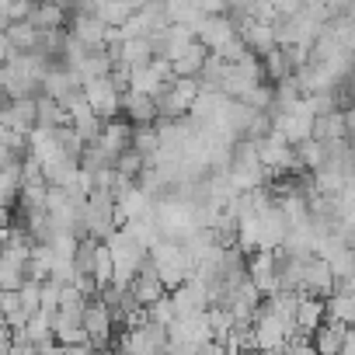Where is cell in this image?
<instances>
[{
	"label": "cell",
	"instance_id": "cell-1",
	"mask_svg": "<svg viewBox=\"0 0 355 355\" xmlns=\"http://www.w3.org/2000/svg\"><path fill=\"white\" fill-rule=\"evenodd\" d=\"M146 261L153 265V272H157V279H160V286L171 293V289H178L185 279H192V258L185 254V248H182V241H167V237H160L150 251H146Z\"/></svg>",
	"mask_w": 355,
	"mask_h": 355
},
{
	"label": "cell",
	"instance_id": "cell-2",
	"mask_svg": "<svg viewBox=\"0 0 355 355\" xmlns=\"http://www.w3.org/2000/svg\"><path fill=\"white\" fill-rule=\"evenodd\" d=\"M115 199L112 192H91L84 199V213H80V230L84 237H94V241H105L112 230H115Z\"/></svg>",
	"mask_w": 355,
	"mask_h": 355
},
{
	"label": "cell",
	"instance_id": "cell-3",
	"mask_svg": "<svg viewBox=\"0 0 355 355\" xmlns=\"http://www.w3.org/2000/svg\"><path fill=\"white\" fill-rule=\"evenodd\" d=\"M80 91H84L87 108H91L101 122H108V119L119 115V98H122V91L115 87V80H112L108 73H105V77H91V80H84Z\"/></svg>",
	"mask_w": 355,
	"mask_h": 355
},
{
	"label": "cell",
	"instance_id": "cell-4",
	"mask_svg": "<svg viewBox=\"0 0 355 355\" xmlns=\"http://www.w3.org/2000/svg\"><path fill=\"white\" fill-rule=\"evenodd\" d=\"M254 223H258V251H275L289 230L282 209L275 206V199H265L258 209H254Z\"/></svg>",
	"mask_w": 355,
	"mask_h": 355
},
{
	"label": "cell",
	"instance_id": "cell-5",
	"mask_svg": "<svg viewBox=\"0 0 355 355\" xmlns=\"http://www.w3.org/2000/svg\"><path fill=\"white\" fill-rule=\"evenodd\" d=\"M80 327H84V334H87V345L94 348V352H101V348H108V341H112V310L108 306H101L98 300H87L84 303V313H80Z\"/></svg>",
	"mask_w": 355,
	"mask_h": 355
},
{
	"label": "cell",
	"instance_id": "cell-6",
	"mask_svg": "<svg viewBox=\"0 0 355 355\" xmlns=\"http://www.w3.org/2000/svg\"><path fill=\"white\" fill-rule=\"evenodd\" d=\"M167 296H171V303H174V317H192V313H202V310L209 306L206 286L196 282V279H185L182 286L171 289Z\"/></svg>",
	"mask_w": 355,
	"mask_h": 355
},
{
	"label": "cell",
	"instance_id": "cell-7",
	"mask_svg": "<svg viewBox=\"0 0 355 355\" xmlns=\"http://www.w3.org/2000/svg\"><path fill=\"white\" fill-rule=\"evenodd\" d=\"M237 35V25L227 18V15H206L199 25H196V42H202L209 53L213 49H220L227 39H234Z\"/></svg>",
	"mask_w": 355,
	"mask_h": 355
},
{
	"label": "cell",
	"instance_id": "cell-8",
	"mask_svg": "<svg viewBox=\"0 0 355 355\" xmlns=\"http://www.w3.org/2000/svg\"><path fill=\"white\" fill-rule=\"evenodd\" d=\"M119 112L125 115L129 125H153V122H157V105H153L150 94L122 91V98H119Z\"/></svg>",
	"mask_w": 355,
	"mask_h": 355
},
{
	"label": "cell",
	"instance_id": "cell-9",
	"mask_svg": "<svg viewBox=\"0 0 355 355\" xmlns=\"http://www.w3.org/2000/svg\"><path fill=\"white\" fill-rule=\"evenodd\" d=\"M94 143L115 160L122 150H129V143H132V125H129L125 119H108V122H101V132H98Z\"/></svg>",
	"mask_w": 355,
	"mask_h": 355
},
{
	"label": "cell",
	"instance_id": "cell-10",
	"mask_svg": "<svg viewBox=\"0 0 355 355\" xmlns=\"http://www.w3.org/2000/svg\"><path fill=\"white\" fill-rule=\"evenodd\" d=\"M70 39H77V42L87 46V49H105V46H108V28H105L94 15L80 11V15L73 18V25H70Z\"/></svg>",
	"mask_w": 355,
	"mask_h": 355
},
{
	"label": "cell",
	"instance_id": "cell-11",
	"mask_svg": "<svg viewBox=\"0 0 355 355\" xmlns=\"http://www.w3.org/2000/svg\"><path fill=\"white\" fill-rule=\"evenodd\" d=\"M150 213H153V199H150L146 192H139L136 185L115 199V223H119V227L129 223V220H143V216H150Z\"/></svg>",
	"mask_w": 355,
	"mask_h": 355
},
{
	"label": "cell",
	"instance_id": "cell-12",
	"mask_svg": "<svg viewBox=\"0 0 355 355\" xmlns=\"http://www.w3.org/2000/svg\"><path fill=\"white\" fill-rule=\"evenodd\" d=\"M129 293H132V300H136L139 306H150V303H153V300H160L167 289L160 286V279H157L153 265H150V261H143V265H139V272H136V279L129 282Z\"/></svg>",
	"mask_w": 355,
	"mask_h": 355
},
{
	"label": "cell",
	"instance_id": "cell-13",
	"mask_svg": "<svg viewBox=\"0 0 355 355\" xmlns=\"http://www.w3.org/2000/svg\"><path fill=\"white\" fill-rule=\"evenodd\" d=\"M348 129H352V122H348V112H331V115H320V119H313V125H310V139H317V143H327V139H348Z\"/></svg>",
	"mask_w": 355,
	"mask_h": 355
},
{
	"label": "cell",
	"instance_id": "cell-14",
	"mask_svg": "<svg viewBox=\"0 0 355 355\" xmlns=\"http://www.w3.org/2000/svg\"><path fill=\"white\" fill-rule=\"evenodd\" d=\"M25 21H28L35 32H56V28H63L67 15H63V8H60V4H53V0H35Z\"/></svg>",
	"mask_w": 355,
	"mask_h": 355
},
{
	"label": "cell",
	"instance_id": "cell-15",
	"mask_svg": "<svg viewBox=\"0 0 355 355\" xmlns=\"http://www.w3.org/2000/svg\"><path fill=\"white\" fill-rule=\"evenodd\" d=\"M73 87H80V80H77V73H73L70 67H49L46 77H42V84H39V94L60 101V98H63L67 91H73Z\"/></svg>",
	"mask_w": 355,
	"mask_h": 355
},
{
	"label": "cell",
	"instance_id": "cell-16",
	"mask_svg": "<svg viewBox=\"0 0 355 355\" xmlns=\"http://www.w3.org/2000/svg\"><path fill=\"white\" fill-rule=\"evenodd\" d=\"M324 320V300L320 296H300L296 300V313H293V324H296V334H306L310 338V331L317 327Z\"/></svg>",
	"mask_w": 355,
	"mask_h": 355
},
{
	"label": "cell",
	"instance_id": "cell-17",
	"mask_svg": "<svg viewBox=\"0 0 355 355\" xmlns=\"http://www.w3.org/2000/svg\"><path fill=\"white\" fill-rule=\"evenodd\" d=\"M345 324H327V320H320L313 331H310V345H313V352L317 355H338L341 352V338H345Z\"/></svg>",
	"mask_w": 355,
	"mask_h": 355
},
{
	"label": "cell",
	"instance_id": "cell-18",
	"mask_svg": "<svg viewBox=\"0 0 355 355\" xmlns=\"http://www.w3.org/2000/svg\"><path fill=\"white\" fill-rule=\"evenodd\" d=\"M206 56H209V49H206L202 42H192L182 56L167 63V67H171V77H199V70H202Z\"/></svg>",
	"mask_w": 355,
	"mask_h": 355
},
{
	"label": "cell",
	"instance_id": "cell-19",
	"mask_svg": "<svg viewBox=\"0 0 355 355\" xmlns=\"http://www.w3.org/2000/svg\"><path fill=\"white\" fill-rule=\"evenodd\" d=\"M324 320H327V324H345V327H352V320H355V296H348V293H331V296H324Z\"/></svg>",
	"mask_w": 355,
	"mask_h": 355
},
{
	"label": "cell",
	"instance_id": "cell-20",
	"mask_svg": "<svg viewBox=\"0 0 355 355\" xmlns=\"http://www.w3.org/2000/svg\"><path fill=\"white\" fill-rule=\"evenodd\" d=\"M35 125L60 129V125H70V115L60 108V101H53L46 94H35Z\"/></svg>",
	"mask_w": 355,
	"mask_h": 355
},
{
	"label": "cell",
	"instance_id": "cell-21",
	"mask_svg": "<svg viewBox=\"0 0 355 355\" xmlns=\"http://www.w3.org/2000/svg\"><path fill=\"white\" fill-rule=\"evenodd\" d=\"M4 39H8L11 53H32V49H35V42H39V32H35L28 21H8Z\"/></svg>",
	"mask_w": 355,
	"mask_h": 355
},
{
	"label": "cell",
	"instance_id": "cell-22",
	"mask_svg": "<svg viewBox=\"0 0 355 355\" xmlns=\"http://www.w3.org/2000/svg\"><path fill=\"white\" fill-rule=\"evenodd\" d=\"M21 192V160L0 171V209H11Z\"/></svg>",
	"mask_w": 355,
	"mask_h": 355
},
{
	"label": "cell",
	"instance_id": "cell-23",
	"mask_svg": "<svg viewBox=\"0 0 355 355\" xmlns=\"http://www.w3.org/2000/svg\"><path fill=\"white\" fill-rule=\"evenodd\" d=\"M129 150H136L143 160H150L157 153V129L153 125H132V143Z\"/></svg>",
	"mask_w": 355,
	"mask_h": 355
},
{
	"label": "cell",
	"instance_id": "cell-24",
	"mask_svg": "<svg viewBox=\"0 0 355 355\" xmlns=\"http://www.w3.org/2000/svg\"><path fill=\"white\" fill-rule=\"evenodd\" d=\"M21 334L32 341V345H39V341H46V338H53V324H49V313H28V320L21 324Z\"/></svg>",
	"mask_w": 355,
	"mask_h": 355
},
{
	"label": "cell",
	"instance_id": "cell-25",
	"mask_svg": "<svg viewBox=\"0 0 355 355\" xmlns=\"http://www.w3.org/2000/svg\"><path fill=\"white\" fill-rule=\"evenodd\" d=\"M261 60H265L261 73H268L275 84H279V80H286V77H293V67H289V60H286V53H282L279 46H275L268 56H261Z\"/></svg>",
	"mask_w": 355,
	"mask_h": 355
},
{
	"label": "cell",
	"instance_id": "cell-26",
	"mask_svg": "<svg viewBox=\"0 0 355 355\" xmlns=\"http://www.w3.org/2000/svg\"><path fill=\"white\" fill-rule=\"evenodd\" d=\"M143 164H146V160H143L136 150H122V153L112 160V171L122 174V178H132V182H136V174L143 171Z\"/></svg>",
	"mask_w": 355,
	"mask_h": 355
},
{
	"label": "cell",
	"instance_id": "cell-27",
	"mask_svg": "<svg viewBox=\"0 0 355 355\" xmlns=\"http://www.w3.org/2000/svg\"><path fill=\"white\" fill-rule=\"evenodd\" d=\"M91 282L94 286L112 282V254H108L105 244H98V254H94V265H91Z\"/></svg>",
	"mask_w": 355,
	"mask_h": 355
},
{
	"label": "cell",
	"instance_id": "cell-28",
	"mask_svg": "<svg viewBox=\"0 0 355 355\" xmlns=\"http://www.w3.org/2000/svg\"><path fill=\"white\" fill-rule=\"evenodd\" d=\"M146 317H150L153 324H160V327H167V324L174 320V303H171V296L164 293L160 300H153V303L146 306Z\"/></svg>",
	"mask_w": 355,
	"mask_h": 355
},
{
	"label": "cell",
	"instance_id": "cell-29",
	"mask_svg": "<svg viewBox=\"0 0 355 355\" xmlns=\"http://www.w3.org/2000/svg\"><path fill=\"white\" fill-rule=\"evenodd\" d=\"M56 306H60V282L46 279V282L39 286V310H42V313H56Z\"/></svg>",
	"mask_w": 355,
	"mask_h": 355
},
{
	"label": "cell",
	"instance_id": "cell-30",
	"mask_svg": "<svg viewBox=\"0 0 355 355\" xmlns=\"http://www.w3.org/2000/svg\"><path fill=\"white\" fill-rule=\"evenodd\" d=\"M327 268H331V279H352V268H355V254H352V248L341 251V254H334V258L327 261Z\"/></svg>",
	"mask_w": 355,
	"mask_h": 355
},
{
	"label": "cell",
	"instance_id": "cell-31",
	"mask_svg": "<svg viewBox=\"0 0 355 355\" xmlns=\"http://www.w3.org/2000/svg\"><path fill=\"white\" fill-rule=\"evenodd\" d=\"M39 286L42 282H28V279L18 286V303L25 313H39Z\"/></svg>",
	"mask_w": 355,
	"mask_h": 355
},
{
	"label": "cell",
	"instance_id": "cell-32",
	"mask_svg": "<svg viewBox=\"0 0 355 355\" xmlns=\"http://www.w3.org/2000/svg\"><path fill=\"white\" fill-rule=\"evenodd\" d=\"M25 282V275H21V268H15L4 254H0V289H18Z\"/></svg>",
	"mask_w": 355,
	"mask_h": 355
},
{
	"label": "cell",
	"instance_id": "cell-33",
	"mask_svg": "<svg viewBox=\"0 0 355 355\" xmlns=\"http://www.w3.org/2000/svg\"><path fill=\"white\" fill-rule=\"evenodd\" d=\"M25 185H46V178H42V167L35 157H25L21 160V189Z\"/></svg>",
	"mask_w": 355,
	"mask_h": 355
},
{
	"label": "cell",
	"instance_id": "cell-34",
	"mask_svg": "<svg viewBox=\"0 0 355 355\" xmlns=\"http://www.w3.org/2000/svg\"><path fill=\"white\" fill-rule=\"evenodd\" d=\"M15 310H21V303H18V289H0V313H15Z\"/></svg>",
	"mask_w": 355,
	"mask_h": 355
},
{
	"label": "cell",
	"instance_id": "cell-35",
	"mask_svg": "<svg viewBox=\"0 0 355 355\" xmlns=\"http://www.w3.org/2000/svg\"><path fill=\"white\" fill-rule=\"evenodd\" d=\"M18 160H21L18 153H11L4 143H0V171H4V167H11V164H18Z\"/></svg>",
	"mask_w": 355,
	"mask_h": 355
},
{
	"label": "cell",
	"instance_id": "cell-36",
	"mask_svg": "<svg viewBox=\"0 0 355 355\" xmlns=\"http://www.w3.org/2000/svg\"><path fill=\"white\" fill-rule=\"evenodd\" d=\"M0 355H11V338H0Z\"/></svg>",
	"mask_w": 355,
	"mask_h": 355
},
{
	"label": "cell",
	"instance_id": "cell-37",
	"mask_svg": "<svg viewBox=\"0 0 355 355\" xmlns=\"http://www.w3.org/2000/svg\"><path fill=\"white\" fill-rule=\"evenodd\" d=\"M261 355H282V352H261Z\"/></svg>",
	"mask_w": 355,
	"mask_h": 355
},
{
	"label": "cell",
	"instance_id": "cell-38",
	"mask_svg": "<svg viewBox=\"0 0 355 355\" xmlns=\"http://www.w3.org/2000/svg\"><path fill=\"white\" fill-rule=\"evenodd\" d=\"M223 355H227V352H223Z\"/></svg>",
	"mask_w": 355,
	"mask_h": 355
}]
</instances>
